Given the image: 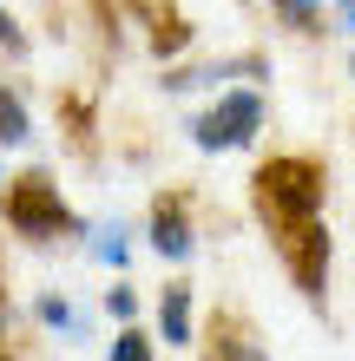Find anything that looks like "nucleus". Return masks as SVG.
<instances>
[{
    "label": "nucleus",
    "mask_w": 355,
    "mask_h": 361,
    "mask_svg": "<svg viewBox=\"0 0 355 361\" xmlns=\"http://www.w3.org/2000/svg\"><path fill=\"white\" fill-rule=\"evenodd\" d=\"M257 210L270 224V237H277V257L289 269V283H296L309 302H323L329 289V230H323V164L289 152V158H270L257 178Z\"/></svg>",
    "instance_id": "obj_1"
},
{
    "label": "nucleus",
    "mask_w": 355,
    "mask_h": 361,
    "mask_svg": "<svg viewBox=\"0 0 355 361\" xmlns=\"http://www.w3.org/2000/svg\"><path fill=\"white\" fill-rule=\"evenodd\" d=\"M0 210H7V230L27 243H53V237H79V210L59 197V184L47 171H27V178H7V197H0Z\"/></svg>",
    "instance_id": "obj_2"
},
{
    "label": "nucleus",
    "mask_w": 355,
    "mask_h": 361,
    "mask_svg": "<svg viewBox=\"0 0 355 361\" xmlns=\"http://www.w3.org/2000/svg\"><path fill=\"white\" fill-rule=\"evenodd\" d=\"M184 132H191L198 152H237V145H250V138L263 132V92L257 86H224L217 105L198 112Z\"/></svg>",
    "instance_id": "obj_3"
},
{
    "label": "nucleus",
    "mask_w": 355,
    "mask_h": 361,
    "mask_svg": "<svg viewBox=\"0 0 355 361\" xmlns=\"http://www.w3.org/2000/svg\"><path fill=\"white\" fill-rule=\"evenodd\" d=\"M145 243H152L164 263H191V250H198V230H191V204H184L178 190H164V197L152 204V224H145Z\"/></svg>",
    "instance_id": "obj_4"
},
{
    "label": "nucleus",
    "mask_w": 355,
    "mask_h": 361,
    "mask_svg": "<svg viewBox=\"0 0 355 361\" xmlns=\"http://www.w3.org/2000/svg\"><path fill=\"white\" fill-rule=\"evenodd\" d=\"M217 79H270V59H263V53L211 59V66H184V73H172L164 86H172V92H191V86H217Z\"/></svg>",
    "instance_id": "obj_5"
},
{
    "label": "nucleus",
    "mask_w": 355,
    "mask_h": 361,
    "mask_svg": "<svg viewBox=\"0 0 355 361\" xmlns=\"http://www.w3.org/2000/svg\"><path fill=\"white\" fill-rule=\"evenodd\" d=\"M158 335H164V348H191V283H164V295H158Z\"/></svg>",
    "instance_id": "obj_6"
},
{
    "label": "nucleus",
    "mask_w": 355,
    "mask_h": 361,
    "mask_svg": "<svg viewBox=\"0 0 355 361\" xmlns=\"http://www.w3.org/2000/svg\"><path fill=\"white\" fill-rule=\"evenodd\" d=\"M33 315H40L47 329L73 335V342H86V335H92V322H86V315H79V309L66 302V295H40V302H33Z\"/></svg>",
    "instance_id": "obj_7"
},
{
    "label": "nucleus",
    "mask_w": 355,
    "mask_h": 361,
    "mask_svg": "<svg viewBox=\"0 0 355 361\" xmlns=\"http://www.w3.org/2000/svg\"><path fill=\"white\" fill-rule=\"evenodd\" d=\"M33 138V112L13 86H0V145H27Z\"/></svg>",
    "instance_id": "obj_8"
},
{
    "label": "nucleus",
    "mask_w": 355,
    "mask_h": 361,
    "mask_svg": "<svg viewBox=\"0 0 355 361\" xmlns=\"http://www.w3.org/2000/svg\"><path fill=\"white\" fill-rule=\"evenodd\" d=\"M106 361H158L152 355V335H145V329H119L112 348H106Z\"/></svg>",
    "instance_id": "obj_9"
},
{
    "label": "nucleus",
    "mask_w": 355,
    "mask_h": 361,
    "mask_svg": "<svg viewBox=\"0 0 355 361\" xmlns=\"http://www.w3.org/2000/svg\"><path fill=\"white\" fill-rule=\"evenodd\" d=\"M92 257H99V263H112V269L125 263V224H119V217L92 230Z\"/></svg>",
    "instance_id": "obj_10"
},
{
    "label": "nucleus",
    "mask_w": 355,
    "mask_h": 361,
    "mask_svg": "<svg viewBox=\"0 0 355 361\" xmlns=\"http://www.w3.org/2000/svg\"><path fill=\"white\" fill-rule=\"evenodd\" d=\"M106 309H112L119 329H138V295H132V283H112L106 289Z\"/></svg>",
    "instance_id": "obj_11"
},
{
    "label": "nucleus",
    "mask_w": 355,
    "mask_h": 361,
    "mask_svg": "<svg viewBox=\"0 0 355 361\" xmlns=\"http://www.w3.org/2000/svg\"><path fill=\"white\" fill-rule=\"evenodd\" d=\"M158 20H164V27L152 33V39H158V53H178L184 39H191V27H184V13H158Z\"/></svg>",
    "instance_id": "obj_12"
},
{
    "label": "nucleus",
    "mask_w": 355,
    "mask_h": 361,
    "mask_svg": "<svg viewBox=\"0 0 355 361\" xmlns=\"http://www.w3.org/2000/svg\"><path fill=\"white\" fill-rule=\"evenodd\" d=\"M277 20H289V27H296V33H316L323 7H296V0H283V7H277Z\"/></svg>",
    "instance_id": "obj_13"
},
{
    "label": "nucleus",
    "mask_w": 355,
    "mask_h": 361,
    "mask_svg": "<svg viewBox=\"0 0 355 361\" xmlns=\"http://www.w3.org/2000/svg\"><path fill=\"white\" fill-rule=\"evenodd\" d=\"M0 47H7V53H27V33H20V20L7 7H0Z\"/></svg>",
    "instance_id": "obj_14"
},
{
    "label": "nucleus",
    "mask_w": 355,
    "mask_h": 361,
    "mask_svg": "<svg viewBox=\"0 0 355 361\" xmlns=\"http://www.w3.org/2000/svg\"><path fill=\"white\" fill-rule=\"evenodd\" d=\"M342 27H349V33H355V0H349V7H342Z\"/></svg>",
    "instance_id": "obj_15"
},
{
    "label": "nucleus",
    "mask_w": 355,
    "mask_h": 361,
    "mask_svg": "<svg viewBox=\"0 0 355 361\" xmlns=\"http://www.w3.org/2000/svg\"><path fill=\"white\" fill-rule=\"evenodd\" d=\"M0 295H7V289H0Z\"/></svg>",
    "instance_id": "obj_16"
}]
</instances>
